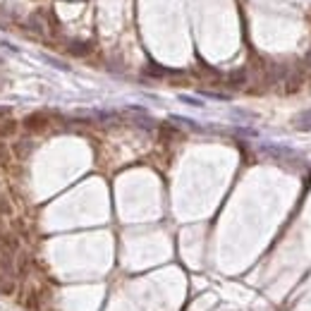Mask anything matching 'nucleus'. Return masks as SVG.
Segmentation results:
<instances>
[{"label": "nucleus", "mask_w": 311, "mask_h": 311, "mask_svg": "<svg viewBox=\"0 0 311 311\" xmlns=\"http://www.w3.org/2000/svg\"><path fill=\"white\" fill-rule=\"evenodd\" d=\"M15 129H17L15 120H10V118L0 120V137H10V134H15Z\"/></svg>", "instance_id": "39448f33"}, {"label": "nucleus", "mask_w": 311, "mask_h": 311, "mask_svg": "<svg viewBox=\"0 0 311 311\" xmlns=\"http://www.w3.org/2000/svg\"><path fill=\"white\" fill-rule=\"evenodd\" d=\"M24 127L29 129V132H43L46 127H48V118H46V113H31L24 118Z\"/></svg>", "instance_id": "f257e3e1"}, {"label": "nucleus", "mask_w": 311, "mask_h": 311, "mask_svg": "<svg viewBox=\"0 0 311 311\" xmlns=\"http://www.w3.org/2000/svg\"><path fill=\"white\" fill-rule=\"evenodd\" d=\"M70 53H72V55H86V53H91V43L72 41V43H70Z\"/></svg>", "instance_id": "20e7f679"}, {"label": "nucleus", "mask_w": 311, "mask_h": 311, "mask_svg": "<svg viewBox=\"0 0 311 311\" xmlns=\"http://www.w3.org/2000/svg\"><path fill=\"white\" fill-rule=\"evenodd\" d=\"M182 101H185V103H192V105H201L196 98H189V96H182Z\"/></svg>", "instance_id": "9b49d317"}, {"label": "nucleus", "mask_w": 311, "mask_h": 311, "mask_svg": "<svg viewBox=\"0 0 311 311\" xmlns=\"http://www.w3.org/2000/svg\"><path fill=\"white\" fill-rule=\"evenodd\" d=\"M247 82V70H237V72H232L228 77V84L230 86H242Z\"/></svg>", "instance_id": "423d86ee"}, {"label": "nucleus", "mask_w": 311, "mask_h": 311, "mask_svg": "<svg viewBox=\"0 0 311 311\" xmlns=\"http://www.w3.org/2000/svg\"><path fill=\"white\" fill-rule=\"evenodd\" d=\"M29 27H31V31H36V34H48V27H46V19L41 12L29 17Z\"/></svg>", "instance_id": "f03ea898"}, {"label": "nucleus", "mask_w": 311, "mask_h": 311, "mask_svg": "<svg viewBox=\"0 0 311 311\" xmlns=\"http://www.w3.org/2000/svg\"><path fill=\"white\" fill-rule=\"evenodd\" d=\"M295 127L302 129V132H309L311 129V110H302L299 115L295 118Z\"/></svg>", "instance_id": "7ed1b4c3"}, {"label": "nucleus", "mask_w": 311, "mask_h": 311, "mask_svg": "<svg viewBox=\"0 0 311 311\" xmlns=\"http://www.w3.org/2000/svg\"><path fill=\"white\" fill-rule=\"evenodd\" d=\"M146 74H151V77H168V74H172V72H170V70H165V67L148 65L146 67Z\"/></svg>", "instance_id": "0eeeda50"}, {"label": "nucleus", "mask_w": 311, "mask_h": 311, "mask_svg": "<svg viewBox=\"0 0 311 311\" xmlns=\"http://www.w3.org/2000/svg\"><path fill=\"white\" fill-rule=\"evenodd\" d=\"M31 148H34V141H31V139H22L19 144H17V153L27 156V153H31Z\"/></svg>", "instance_id": "6e6552de"}, {"label": "nucleus", "mask_w": 311, "mask_h": 311, "mask_svg": "<svg viewBox=\"0 0 311 311\" xmlns=\"http://www.w3.org/2000/svg\"><path fill=\"white\" fill-rule=\"evenodd\" d=\"M10 161V151H8V146L0 141V165H5Z\"/></svg>", "instance_id": "1a4fd4ad"}, {"label": "nucleus", "mask_w": 311, "mask_h": 311, "mask_svg": "<svg viewBox=\"0 0 311 311\" xmlns=\"http://www.w3.org/2000/svg\"><path fill=\"white\" fill-rule=\"evenodd\" d=\"M304 67H306V72L311 74V48H309V53H306V60H304Z\"/></svg>", "instance_id": "9d476101"}]
</instances>
